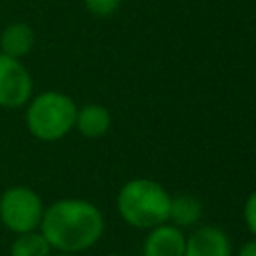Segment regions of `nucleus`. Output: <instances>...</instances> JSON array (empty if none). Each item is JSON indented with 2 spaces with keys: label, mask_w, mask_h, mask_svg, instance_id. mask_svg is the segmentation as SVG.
<instances>
[{
  "label": "nucleus",
  "mask_w": 256,
  "mask_h": 256,
  "mask_svg": "<svg viewBox=\"0 0 256 256\" xmlns=\"http://www.w3.org/2000/svg\"><path fill=\"white\" fill-rule=\"evenodd\" d=\"M50 256H72V254H62V252H56V254H50Z\"/></svg>",
  "instance_id": "obj_15"
},
{
  "label": "nucleus",
  "mask_w": 256,
  "mask_h": 256,
  "mask_svg": "<svg viewBox=\"0 0 256 256\" xmlns=\"http://www.w3.org/2000/svg\"><path fill=\"white\" fill-rule=\"evenodd\" d=\"M184 246L186 234L178 226L164 222L148 230L142 244V256H184Z\"/></svg>",
  "instance_id": "obj_7"
},
{
  "label": "nucleus",
  "mask_w": 256,
  "mask_h": 256,
  "mask_svg": "<svg viewBox=\"0 0 256 256\" xmlns=\"http://www.w3.org/2000/svg\"><path fill=\"white\" fill-rule=\"evenodd\" d=\"M34 94L30 70L18 58L0 52V108H24Z\"/></svg>",
  "instance_id": "obj_5"
},
{
  "label": "nucleus",
  "mask_w": 256,
  "mask_h": 256,
  "mask_svg": "<svg viewBox=\"0 0 256 256\" xmlns=\"http://www.w3.org/2000/svg\"><path fill=\"white\" fill-rule=\"evenodd\" d=\"M34 44H36V34L32 26L26 22H10L0 32V52L10 58L22 60L32 52Z\"/></svg>",
  "instance_id": "obj_8"
},
{
  "label": "nucleus",
  "mask_w": 256,
  "mask_h": 256,
  "mask_svg": "<svg viewBox=\"0 0 256 256\" xmlns=\"http://www.w3.org/2000/svg\"><path fill=\"white\" fill-rule=\"evenodd\" d=\"M76 102L60 90L32 94L24 110L28 132L40 142H56L74 130Z\"/></svg>",
  "instance_id": "obj_3"
},
{
  "label": "nucleus",
  "mask_w": 256,
  "mask_h": 256,
  "mask_svg": "<svg viewBox=\"0 0 256 256\" xmlns=\"http://www.w3.org/2000/svg\"><path fill=\"white\" fill-rule=\"evenodd\" d=\"M106 256H122V254H106Z\"/></svg>",
  "instance_id": "obj_16"
},
{
  "label": "nucleus",
  "mask_w": 256,
  "mask_h": 256,
  "mask_svg": "<svg viewBox=\"0 0 256 256\" xmlns=\"http://www.w3.org/2000/svg\"><path fill=\"white\" fill-rule=\"evenodd\" d=\"M170 198L172 196L160 182L150 178H132L118 190L116 210L128 226L150 230L168 222Z\"/></svg>",
  "instance_id": "obj_2"
},
{
  "label": "nucleus",
  "mask_w": 256,
  "mask_h": 256,
  "mask_svg": "<svg viewBox=\"0 0 256 256\" xmlns=\"http://www.w3.org/2000/svg\"><path fill=\"white\" fill-rule=\"evenodd\" d=\"M184 256H232V242L220 226H196L186 236Z\"/></svg>",
  "instance_id": "obj_6"
},
{
  "label": "nucleus",
  "mask_w": 256,
  "mask_h": 256,
  "mask_svg": "<svg viewBox=\"0 0 256 256\" xmlns=\"http://www.w3.org/2000/svg\"><path fill=\"white\" fill-rule=\"evenodd\" d=\"M104 228V214L94 202L84 198H60L44 208L38 230L52 250L74 256L98 244Z\"/></svg>",
  "instance_id": "obj_1"
},
{
  "label": "nucleus",
  "mask_w": 256,
  "mask_h": 256,
  "mask_svg": "<svg viewBox=\"0 0 256 256\" xmlns=\"http://www.w3.org/2000/svg\"><path fill=\"white\" fill-rule=\"evenodd\" d=\"M202 218V202L192 194H178L170 198V214L168 222L178 226L180 230L192 228Z\"/></svg>",
  "instance_id": "obj_10"
},
{
  "label": "nucleus",
  "mask_w": 256,
  "mask_h": 256,
  "mask_svg": "<svg viewBox=\"0 0 256 256\" xmlns=\"http://www.w3.org/2000/svg\"><path fill=\"white\" fill-rule=\"evenodd\" d=\"M242 216H244V224H246L248 232L256 238V190L248 194V198H246V202H244Z\"/></svg>",
  "instance_id": "obj_13"
},
{
  "label": "nucleus",
  "mask_w": 256,
  "mask_h": 256,
  "mask_svg": "<svg viewBox=\"0 0 256 256\" xmlns=\"http://www.w3.org/2000/svg\"><path fill=\"white\" fill-rule=\"evenodd\" d=\"M112 116L102 104H84L76 110L74 130H78L84 138H100L110 130Z\"/></svg>",
  "instance_id": "obj_9"
},
{
  "label": "nucleus",
  "mask_w": 256,
  "mask_h": 256,
  "mask_svg": "<svg viewBox=\"0 0 256 256\" xmlns=\"http://www.w3.org/2000/svg\"><path fill=\"white\" fill-rule=\"evenodd\" d=\"M86 10L96 16V18H108L112 16L118 8H120V2L122 0H82Z\"/></svg>",
  "instance_id": "obj_12"
},
{
  "label": "nucleus",
  "mask_w": 256,
  "mask_h": 256,
  "mask_svg": "<svg viewBox=\"0 0 256 256\" xmlns=\"http://www.w3.org/2000/svg\"><path fill=\"white\" fill-rule=\"evenodd\" d=\"M50 254L52 248L40 230L16 234L10 246V256H50Z\"/></svg>",
  "instance_id": "obj_11"
},
{
  "label": "nucleus",
  "mask_w": 256,
  "mask_h": 256,
  "mask_svg": "<svg viewBox=\"0 0 256 256\" xmlns=\"http://www.w3.org/2000/svg\"><path fill=\"white\" fill-rule=\"evenodd\" d=\"M44 208L40 194L28 186H10L0 194V222L14 234L38 230Z\"/></svg>",
  "instance_id": "obj_4"
},
{
  "label": "nucleus",
  "mask_w": 256,
  "mask_h": 256,
  "mask_svg": "<svg viewBox=\"0 0 256 256\" xmlns=\"http://www.w3.org/2000/svg\"><path fill=\"white\" fill-rule=\"evenodd\" d=\"M236 256H256V238L244 242V244L240 246V250L236 252Z\"/></svg>",
  "instance_id": "obj_14"
}]
</instances>
